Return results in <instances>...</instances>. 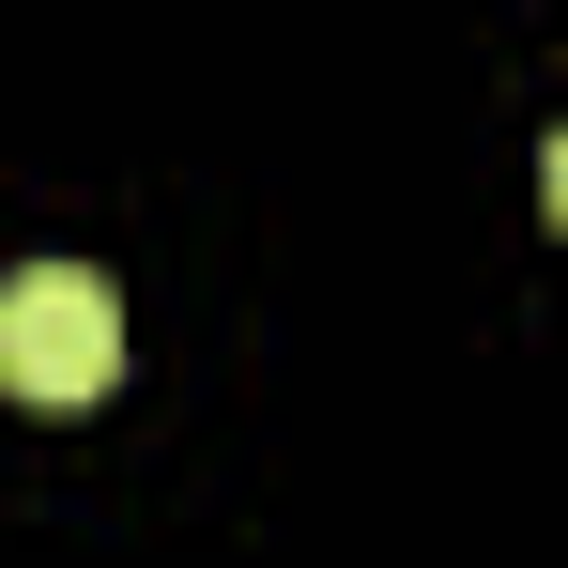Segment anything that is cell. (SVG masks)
<instances>
[{
  "label": "cell",
  "instance_id": "6da1fadb",
  "mask_svg": "<svg viewBox=\"0 0 568 568\" xmlns=\"http://www.w3.org/2000/svg\"><path fill=\"white\" fill-rule=\"evenodd\" d=\"M108 369H123V292H108V277L31 262V277L0 292V384H16V399L78 415V399H108Z\"/></svg>",
  "mask_w": 568,
  "mask_h": 568
}]
</instances>
